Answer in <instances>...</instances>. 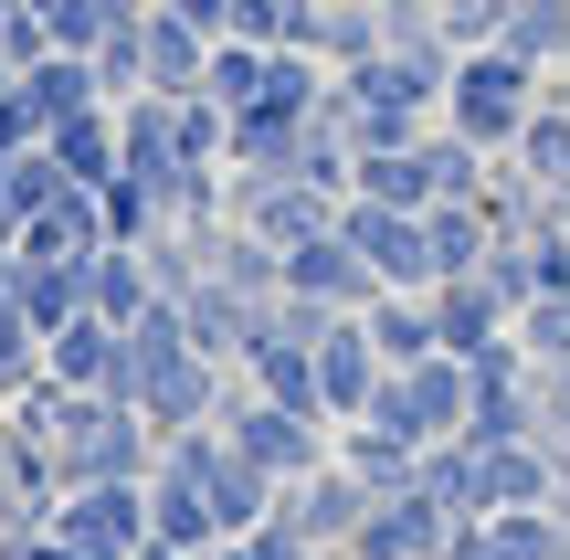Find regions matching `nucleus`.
<instances>
[{"label":"nucleus","instance_id":"f704fd0d","mask_svg":"<svg viewBox=\"0 0 570 560\" xmlns=\"http://www.w3.org/2000/svg\"><path fill=\"white\" fill-rule=\"evenodd\" d=\"M518 350H529V371L570 360V296H529V307H518Z\"/></svg>","mask_w":570,"mask_h":560},{"label":"nucleus","instance_id":"72a5a7b5","mask_svg":"<svg viewBox=\"0 0 570 560\" xmlns=\"http://www.w3.org/2000/svg\"><path fill=\"white\" fill-rule=\"evenodd\" d=\"M265 63H275V42H212V75H202V96H223V106H254L265 96Z\"/></svg>","mask_w":570,"mask_h":560},{"label":"nucleus","instance_id":"9d476101","mask_svg":"<svg viewBox=\"0 0 570 560\" xmlns=\"http://www.w3.org/2000/svg\"><path fill=\"white\" fill-rule=\"evenodd\" d=\"M212 42H223V32H202V21H180L169 0H148V11H138V75H148V96H202Z\"/></svg>","mask_w":570,"mask_h":560},{"label":"nucleus","instance_id":"f257e3e1","mask_svg":"<svg viewBox=\"0 0 570 560\" xmlns=\"http://www.w3.org/2000/svg\"><path fill=\"white\" fill-rule=\"evenodd\" d=\"M11 434H32L42 455H53V487H117V477H148V465H159V434H148L138 402L63 392V381H21Z\"/></svg>","mask_w":570,"mask_h":560},{"label":"nucleus","instance_id":"c85d7f7f","mask_svg":"<svg viewBox=\"0 0 570 560\" xmlns=\"http://www.w3.org/2000/svg\"><path fill=\"white\" fill-rule=\"evenodd\" d=\"M381 53V0H317V63H370Z\"/></svg>","mask_w":570,"mask_h":560},{"label":"nucleus","instance_id":"5701e85b","mask_svg":"<svg viewBox=\"0 0 570 560\" xmlns=\"http://www.w3.org/2000/svg\"><path fill=\"white\" fill-rule=\"evenodd\" d=\"M360 328H370V350H381L391 360V371H412V360H433V350H444V338H433V296H370V307H360Z\"/></svg>","mask_w":570,"mask_h":560},{"label":"nucleus","instance_id":"f03ea898","mask_svg":"<svg viewBox=\"0 0 570 560\" xmlns=\"http://www.w3.org/2000/svg\"><path fill=\"white\" fill-rule=\"evenodd\" d=\"M550 96V75H539L529 53H508V42H487V53L454 63V96H444V127L454 138H475L487 159H508L518 127H529V106Z\"/></svg>","mask_w":570,"mask_h":560},{"label":"nucleus","instance_id":"7ed1b4c3","mask_svg":"<svg viewBox=\"0 0 570 560\" xmlns=\"http://www.w3.org/2000/svg\"><path fill=\"white\" fill-rule=\"evenodd\" d=\"M465 413H475V371L454 350H433V360H412V371H391L360 423H381V434H402V444H454Z\"/></svg>","mask_w":570,"mask_h":560},{"label":"nucleus","instance_id":"f3484780","mask_svg":"<svg viewBox=\"0 0 570 560\" xmlns=\"http://www.w3.org/2000/svg\"><path fill=\"white\" fill-rule=\"evenodd\" d=\"M475 465H487V508H560V455L550 444H475Z\"/></svg>","mask_w":570,"mask_h":560},{"label":"nucleus","instance_id":"6e6552de","mask_svg":"<svg viewBox=\"0 0 570 560\" xmlns=\"http://www.w3.org/2000/svg\"><path fill=\"white\" fill-rule=\"evenodd\" d=\"M285 296H306V307H370L381 275H370V254L348 233H306V244H285Z\"/></svg>","mask_w":570,"mask_h":560},{"label":"nucleus","instance_id":"f8f14e48","mask_svg":"<svg viewBox=\"0 0 570 560\" xmlns=\"http://www.w3.org/2000/svg\"><path fill=\"white\" fill-rule=\"evenodd\" d=\"M223 381H233L223 360H202V350H180V360H169V371H159V381H148V392H138V413H148V434H159V444H169V434H202V423L223 413Z\"/></svg>","mask_w":570,"mask_h":560},{"label":"nucleus","instance_id":"cd10ccee","mask_svg":"<svg viewBox=\"0 0 570 560\" xmlns=\"http://www.w3.org/2000/svg\"><path fill=\"white\" fill-rule=\"evenodd\" d=\"M21 317H32V338H53V328H75V317H96L85 265H21Z\"/></svg>","mask_w":570,"mask_h":560},{"label":"nucleus","instance_id":"dca6fc26","mask_svg":"<svg viewBox=\"0 0 570 560\" xmlns=\"http://www.w3.org/2000/svg\"><path fill=\"white\" fill-rule=\"evenodd\" d=\"M85 296H96L106 328H138V317L159 307V265H148V244H96V254H85Z\"/></svg>","mask_w":570,"mask_h":560},{"label":"nucleus","instance_id":"9b49d317","mask_svg":"<svg viewBox=\"0 0 570 560\" xmlns=\"http://www.w3.org/2000/svg\"><path fill=\"white\" fill-rule=\"evenodd\" d=\"M381 381H391V360L370 350V328H360V307H348L338 328L317 338V413H327V423H360V413H370V392H381Z\"/></svg>","mask_w":570,"mask_h":560},{"label":"nucleus","instance_id":"1a4fd4ad","mask_svg":"<svg viewBox=\"0 0 570 560\" xmlns=\"http://www.w3.org/2000/svg\"><path fill=\"white\" fill-rule=\"evenodd\" d=\"M444 540H454V519L423 498V487H402V498H370L360 540H348L338 560H444Z\"/></svg>","mask_w":570,"mask_h":560},{"label":"nucleus","instance_id":"ddd939ff","mask_svg":"<svg viewBox=\"0 0 570 560\" xmlns=\"http://www.w3.org/2000/svg\"><path fill=\"white\" fill-rule=\"evenodd\" d=\"M169 296H180L190 350H202V360H223V371H244V338H254V307H265V296L223 286V275H190V286H169Z\"/></svg>","mask_w":570,"mask_h":560},{"label":"nucleus","instance_id":"c9c22d12","mask_svg":"<svg viewBox=\"0 0 570 560\" xmlns=\"http://www.w3.org/2000/svg\"><path fill=\"white\" fill-rule=\"evenodd\" d=\"M42 32H53V53H106L117 11H106V0H53V11H42Z\"/></svg>","mask_w":570,"mask_h":560},{"label":"nucleus","instance_id":"a878e982","mask_svg":"<svg viewBox=\"0 0 570 560\" xmlns=\"http://www.w3.org/2000/svg\"><path fill=\"white\" fill-rule=\"evenodd\" d=\"M423 233H433V286H444V275H475V265L497 254L487 202H433V212H423Z\"/></svg>","mask_w":570,"mask_h":560},{"label":"nucleus","instance_id":"a18cd8bd","mask_svg":"<svg viewBox=\"0 0 570 560\" xmlns=\"http://www.w3.org/2000/svg\"><path fill=\"white\" fill-rule=\"evenodd\" d=\"M560 63H570V53H560Z\"/></svg>","mask_w":570,"mask_h":560},{"label":"nucleus","instance_id":"e433bc0d","mask_svg":"<svg viewBox=\"0 0 570 560\" xmlns=\"http://www.w3.org/2000/svg\"><path fill=\"white\" fill-rule=\"evenodd\" d=\"M53 190H63V159H53V148H21V159L0 169V202H11L21 223H32V212L53 202Z\"/></svg>","mask_w":570,"mask_h":560},{"label":"nucleus","instance_id":"c03bdc74","mask_svg":"<svg viewBox=\"0 0 570 560\" xmlns=\"http://www.w3.org/2000/svg\"><path fill=\"white\" fill-rule=\"evenodd\" d=\"M560 519H570V465H560Z\"/></svg>","mask_w":570,"mask_h":560},{"label":"nucleus","instance_id":"a19ab883","mask_svg":"<svg viewBox=\"0 0 570 560\" xmlns=\"http://www.w3.org/2000/svg\"><path fill=\"white\" fill-rule=\"evenodd\" d=\"M444 560H508V550H497V529H487V519H454V540H444Z\"/></svg>","mask_w":570,"mask_h":560},{"label":"nucleus","instance_id":"ea45409f","mask_svg":"<svg viewBox=\"0 0 570 560\" xmlns=\"http://www.w3.org/2000/svg\"><path fill=\"white\" fill-rule=\"evenodd\" d=\"M21 148H42V117L21 106V85H11V96H0V169H11Z\"/></svg>","mask_w":570,"mask_h":560},{"label":"nucleus","instance_id":"4468645a","mask_svg":"<svg viewBox=\"0 0 570 560\" xmlns=\"http://www.w3.org/2000/svg\"><path fill=\"white\" fill-rule=\"evenodd\" d=\"M106 244V212H96V190H85V180H63L53 190V202H42L32 212V223H21V265H85V254H96Z\"/></svg>","mask_w":570,"mask_h":560},{"label":"nucleus","instance_id":"79ce46f5","mask_svg":"<svg viewBox=\"0 0 570 560\" xmlns=\"http://www.w3.org/2000/svg\"><path fill=\"white\" fill-rule=\"evenodd\" d=\"M169 11H180V21H202V32H223V11H233V0H169Z\"/></svg>","mask_w":570,"mask_h":560},{"label":"nucleus","instance_id":"37998d69","mask_svg":"<svg viewBox=\"0 0 570 560\" xmlns=\"http://www.w3.org/2000/svg\"><path fill=\"white\" fill-rule=\"evenodd\" d=\"M11 85H21V63H11V53H0V96H11Z\"/></svg>","mask_w":570,"mask_h":560},{"label":"nucleus","instance_id":"423d86ee","mask_svg":"<svg viewBox=\"0 0 570 560\" xmlns=\"http://www.w3.org/2000/svg\"><path fill=\"white\" fill-rule=\"evenodd\" d=\"M360 519H370V487L348 477L338 455H327L317 477H285L275 487V529H285V540H306V550H348V540H360Z\"/></svg>","mask_w":570,"mask_h":560},{"label":"nucleus","instance_id":"a211bd4d","mask_svg":"<svg viewBox=\"0 0 570 560\" xmlns=\"http://www.w3.org/2000/svg\"><path fill=\"white\" fill-rule=\"evenodd\" d=\"M42 148L63 159V180H85V190H106L127 169V138H117V106H85V117H63V127H42Z\"/></svg>","mask_w":570,"mask_h":560},{"label":"nucleus","instance_id":"bb28decb","mask_svg":"<svg viewBox=\"0 0 570 560\" xmlns=\"http://www.w3.org/2000/svg\"><path fill=\"white\" fill-rule=\"evenodd\" d=\"M423 498L444 508V519H497V508H487V465H475L465 434H454V444H423Z\"/></svg>","mask_w":570,"mask_h":560},{"label":"nucleus","instance_id":"2eb2a0df","mask_svg":"<svg viewBox=\"0 0 570 560\" xmlns=\"http://www.w3.org/2000/svg\"><path fill=\"white\" fill-rule=\"evenodd\" d=\"M423 296H433V338H444L454 360H475L487 338H508V328H518V307L487 286V265H475V275H444V286H423Z\"/></svg>","mask_w":570,"mask_h":560},{"label":"nucleus","instance_id":"473e14b6","mask_svg":"<svg viewBox=\"0 0 570 560\" xmlns=\"http://www.w3.org/2000/svg\"><path fill=\"white\" fill-rule=\"evenodd\" d=\"M497 550H508V560H570V519H560V508H497Z\"/></svg>","mask_w":570,"mask_h":560},{"label":"nucleus","instance_id":"39448f33","mask_svg":"<svg viewBox=\"0 0 570 560\" xmlns=\"http://www.w3.org/2000/svg\"><path fill=\"white\" fill-rule=\"evenodd\" d=\"M338 233L370 254V275H381L391 296H423L433 286V233H423V212H391V202H360V190H348V202H338Z\"/></svg>","mask_w":570,"mask_h":560},{"label":"nucleus","instance_id":"4c0bfd02","mask_svg":"<svg viewBox=\"0 0 570 560\" xmlns=\"http://www.w3.org/2000/svg\"><path fill=\"white\" fill-rule=\"evenodd\" d=\"M529 392H539V444L570 465V360H550V371H529Z\"/></svg>","mask_w":570,"mask_h":560},{"label":"nucleus","instance_id":"20e7f679","mask_svg":"<svg viewBox=\"0 0 570 560\" xmlns=\"http://www.w3.org/2000/svg\"><path fill=\"white\" fill-rule=\"evenodd\" d=\"M233 223L285 254V244H306V233H338V202H327L317 180H296V169H233Z\"/></svg>","mask_w":570,"mask_h":560},{"label":"nucleus","instance_id":"2f4dec72","mask_svg":"<svg viewBox=\"0 0 570 560\" xmlns=\"http://www.w3.org/2000/svg\"><path fill=\"white\" fill-rule=\"evenodd\" d=\"M529 434H539V392H529V381H508V392H475L465 444H529Z\"/></svg>","mask_w":570,"mask_h":560},{"label":"nucleus","instance_id":"aec40b11","mask_svg":"<svg viewBox=\"0 0 570 560\" xmlns=\"http://www.w3.org/2000/svg\"><path fill=\"white\" fill-rule=\"evenodd\" d=\"M148 540H169V550H223L202 477H180V465H148Z\"/></svg>","mask_w":570,"mask_h":560},{"label":"nucleus","instance_id":"58836bf2","mask_svg":"<svg viewBox=\"0 0 570 560\" xmlns=\"http://www.w3.org/2000/svg\"><path fill=\"white\" fill-rule=\"evenodd\" d=\"M412 42H444V11L433 0H381V53H412Z\"/></svg>","mask_w":570,"mask_h":560},{"label":"nucleus","instance_id":"6ab92c4d","mask_svg":"<svg viewBox=\"0 0 570 560\" xmlns=\"http://www.w3.org/2000/svg\"><path fill=\"white\" fill-rule=\"evenodd\" d=\"M117 338L106 317H75V328L42 338V381H63V392H117Z\"/></svg>","mask_w":570,"mask_h":560},{"label":"nucleus","instance_id":"0eeeda50","mask_svg":"<svg viewBox=\"0 0 570 560\" xmlns=\"http://www.w3.org/2000/svg\"><path fill=\"white\" fill-rule=\"evenodd\" d=\"M42 529H63V540H75V550H96V560H127V550L148 540V477H117V487H63Z\"/></svg>","mask_w":570,"mask_h":560},{"label":"nucleus","instance_id":"c756f323","mask_svg":"<svg viewBox=\"0 0 570 560\" xmlns=\"http://www.w3.org/2000/svg\"><path fill=\"white\" fill-rule=\"evenodd\" d=\"M423 169H433V202H487V148L454 127H423Z\"/></svg>","mask_w":570,"mask_h":560},{"label":"nucleus","instance_id":"4be33fe9","mask_svg":"<svg viewBox=\"0 0 570 560\" xmlns=\"http://www.w3.org/2000/svg\"><path fill=\"white\" fill-rule=\"evenodd\" d=\"M508 159L529 169V180L550 190V202H570V96H560V85L529 106V127H518V148H508Z\"/></svg>","mask_w":570,"mask_h":560},{"label":"nucleus","instance_id":"393cba45","mask_svg":"<svg viewBox=\"0 0 570 560\" xmlns=\"http://www.w3.org/2000/svg\"><path fill=\"white\" fill-rule=\"evenodd\" d=\"M348 190H360V202H391V212H433V169H423V138H412V148H360Z\"/></svg>","mask_w":570,"mask_h":560},{"label":"nucleus","instance_id":"412c9836","mask_svg":"<svg viewBox=\"0 0 570 560\" xmlns=\"http://www.w3.org/2000/svg\"><path fill=\"white\" fill-rule=\"evenodd\" d=\"M21 106H32L42 127H63V117H85V106H106L96 53H42V63H21Z\"/></svg>","mask_w":570,"mask_h":560},{"label":"nucleus","instance_id":"b1692460","mask_svg":"<svg viewBox=\"0 0 570 560\" xmlns=\"http://www.w3.org/2000/svg\"><path fill=\"white\" fill-rule=\"evenodd\" d=\"M338 465L370 487V498H402V487H423V444H402V434H381V423H348V444H338Z\"/></svg>","mask_w":570,"mask_h":560},{"label":"nucleus","instance_id":"7c9ffc66","mask_svg":"<svg viewBox=\"0 0 570 560\" xmlns=\"http://www.w3.org/2000/svg\"><path fill=\"white\" fill-rule=\"evenodd\" d=\"M497 42H508V53H529V63L570 53V0H508V21H497Z\"/></svg>","mask_w":570,"mask_h":560}]
</instances>
